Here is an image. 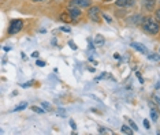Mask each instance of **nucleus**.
<instances>
[{"label":"nucleus","instance_id":"1","mask_svg":"<svg viewBox=\"0 0 160 135\" xmlns=\"http://www.w3.org/2000/svg\"><path fill=\"white\" fill-rule=\"evenodd\" d=\"M141 25H142V29L148 33V34H158V33L160 31L159 23L153 19V18H151V17L144 18L142 23H141Z\"/></svg>","mask_w":160,"mask_h":135},{"label":"nucleus","instance_id":"2","mask_svg":"<svg viewBox=\"0 0 160 135\" xmlns=\"http://www.w3.org/2000/svg\"><path fill=\"white\" fill-rule=\"evenodd\" d=\"M23 26V22L19 21V19H14L10 25V29H8V33L10 34H17L18 31H21V29Z\"/></svg>","mask_w":160,"mask_h":135},{"label":"nucleus","instance_id":"3","mask_svg":"<svg viewBox=\"0 0 160 135\" xmlns=\"http://www.w3.org/2000/svg\"><path fill=\"white\" fill-rule=\"evenodd\" d=\"M88 17L93 22H100V8L99 7H90V10L88 11Z\"/></svg>","mask_w":160,"mask_h":135},{"label":"nucleus","instance_id":"4","mask_svg":"<svg viewBox=\"0 0 160 135\" xmlns=\"http://www.w3.org/2000/svg\"><path fill=\"white\" fill-rule=\"evenodd\" d=\"M89 6H90V0H71L68 3V7H78V8L89 7Z\"/></svg>","mask_w":160,"mask_h":135},{"label":"nucleus","instance_id":"5","mask_svg":"<svg viewBox=\"0 0 160 135\" xmlns=\"http://www.w3.org/2000/svg\"><path fill=\"white\" fill-rule=\"evenodd\" d=\"M68 14H70V17L72 18L74 22H77L81 18V10L78 7H68Z\"/></svg>","mask_w":160,"mask_h":135},{"label":"nucleus","instance_id":"6","mask_svg":"<svg viewBox=\"0 0 160 135\" xmlns=\"http://www.w3.org/2000/svg\"><path fill=\"white\" fill-rule=\"evenodd\" d=\"M155 3H156V0H141V4H142V7L147 11H152V10H153Z\"/></svg>","mask_w":160,"mask_h":135},{"label":"nucleus","instance_id":"7","mask_svg":"<svg viewBox=\"0 0 160 135\" xmlns=\"http://www.w3.org/2000/svg\"><path fill=\"white\" fill-rule=\"evenodd\" d=\"M132 46L136 51H138V52H141V53H148L147 46L142 45V44H140V42H132Z\"/></svg>","mask_w":160,"mask_h":135},{"label":"nucleus","instance_id":"8","mask_svg":"<svg viewBox=\"0 0 160 135\" xmlns=\"http://www.w3.org/2000/svg\"><path fill=\"white\" fill-rule=\"evenodd\" d=\"M134 4V0H116L118 7H130Z\"/></svg>","mask_w":160,"mask_h":135},{"label":"nucleus","instance_id":"9","mask_svg":"<svg viewBox=\"0 0 160 135\" xmlns=\"http://www.w3.org/2000/svg\"><path fill=\"white\" fill-rule=\"evenodd\" d=\"M104 42H105V38L101 34H97L96 37H94V45L96 46H103Z\"/></svg>","mask_w":160,"mask_h":135},{"label":"nucleus","instance_id":"10","mask_svg":"<svg viewBox=\"0 0 160 135\" xmlns=\"http://www.w3.org/2000/svg\"><path fill=\"white\" fill-rule=\"evenodd\" d=\"M129 22L132 25H137V23H142V18L140 15H134V17H130L129 18Z\"/></svg>","mask_w":160,"mask_h":135},{"label":"nucleus","instance_id":"11","mask_svg":"<svg viewBox=\"0 0 160 135\" xmlns=\"http://www.w3.org/2000/svg\"><path fill=\"white\" fill-rule=\"evenodd\" d=\"M121 130H122V133H123V134H127V135H132V134H133V131H134L130 126H122V128H121Z\"/></svg>","mask_w":160,"mask_h":135},{"label":"nucleus","instance_id":"12","mask_svg":"<svg viewBox=\"0 0 160 135\" xmlns=\"http://www.w3.org/2000/svg\"><path fill=\"white\" fill-rule=\"evenodd\" d=\"M151 118L153 122H158V119H159V113H158V111H156L155 108H152L151 109Z\"/></svg>","mask_w":160,"mask_h":135},{"label":"nucleus","instance_id":"13","mask_svg":"<svg viewBox=\"0 0 160 135\" xmlns=\"http://www.w3.org/2000/svg\"><path fill=\"white\" fill-rule=\"evenodd\" d=\"M41 107L45 109L47 112H49V111H52V105H51L49 103H47V101H42L41 103Z\"/></svg>","mask_w":160,"mask_h":135},{"label":"nucleus","instance_id":"14","mask_svg":"<svg viewBox=\"0 0 160 135\" xmlns=\"http://www.w3.org/2000/svg\"><path fill=\"white\" fill-rule=\"evenodd\" d=\"M26 107H28V103H26V101H23V103H21L15 109H14V112H17V111H22V109H25Z\"/></svg>","mask_w":160,"mask_h":135},{"label":"nucleus","instance_id":"15","mask_svg":"<svg viewBox=\"0 0 160 135\" xmlns=\"http://www.w3.org/2000/svg\"><path fill=\"white\" fill-rule=\"evenodd\" d=\"M148 59L149 60H153V61H159L160 60V55H155V53L148 55Z\"/></svg>","mask_w":160,"mask_h":135},{"label":"nucleus","instance_id":"16","mask_svg":"<svg viewBox=\"0 0 160 135\" xmlns=\"http://www.w3.org/2000/svg\"><path fill=\"white\" fill-rule=\"evenodd\" d=\"M60 18H62V19H63L64 22H71V21H72V18L70 17V14H62Z\"/></svg>","mask_w":160,"mask_h":135},{"label":"nucleus","instance_id":"17","mask_svg":"<svg viewBox=\"0 0 160 135\" xmlns=\"http://www.w3.org/2000/svg\"><path fill=\"white\" fill-rule=\"evenodd\" d=\"M32 111L36 112V113H44V112H47L45 109H42V108H38V107H32Z\"/></svg>","mask_w":160,"mask_h":135},{"label":"nucleus","instance_id":"18","mask_svg":"<svg viewBox=\"0 0 160 135\" xmlns=\"http://www.w3.org/2000/svg\"><path fill=\"white\" fill-rule=\"evenodd\" d=\"M127 120H129V126L132 127V128H133L134 131H137V130H138V127H137V124H136V123H134L132 119H127Z\"/></svg>","mask_w":160,"mask_h":135},{"label":"nucleus","instance_id":"19","mask_svg":"<svg viewBox=\"0 0 160 135\" xmlns=\"http://www.w3.org/2000/svg\"><path fill=\"white\" fill-rule=\"evenodd\" d=\"M99 133H100V134H112L110 130H107V128H103V127H101V128L99 130Z\"/></svg>","mask_w":160,"mask_h":135},{"label":"nucleus","instance_id":"20","mask_svg":"<svg viewBox=\"0 0 160 135\" xmlns=\"http://www.w3.org/2000/svg\"><path fill=\"white\" fill-rule=\"evenodd\" d=\"M153 100H155V103L159 105V108H160V96H158V94H155L153 96Z\"/></svg>","mask_w":160,"mask_h":135},{"label":"nucleus","instance_id":"21","mask_svg":"<svg viewBox=\"0 0 160 135\" xmlns=\"http://www.w3.org/2000/svg\"><path fill=\"white\" fill-rule=\"evenodd\" d=\"M70 126H71V128H72V130H77V124H75L74 120H70Z\"/></svg>","mask_w":160,"mask_h":135},{"label":"nucleus","instance_id":"22","mask_svg":"<svg viewBox=\"0 0 160 135\" xmlns=\"http://www.w3.org/2000/svg\"><path fill=\"white\" fill-rule=\"evenodd\" d=\"M36 64H37L38 67H44V65H45V63H44V61H41V60H37V63H36Z\"/></svg>","mask_w":160,"mask_h":135},{"label":"nucleus","instance_id":"23","mask_svg":"<svg viewBox=\"0 0 160 135\" xmlns=\"http://www.w3.org/2000/svg\"><path fill=\"white\" fill-rule=\"evenodd\" d=\"M137 78H138V81H140L141 83H144V79H142V76H141L140 72H137Z\"/></svg>","mask_w":160,"mask_h":135},{"label":"nucleus","instance_id":"24","mask_svg":"<svg viewBox=\"0 0 160 135\" xmlns=\"http://www.w3.org/2000/svg\"><path fill=\"white\" fill-rule=\"evenodd\" d=\"M32 83H33V81H30V82H26V83H23V85H22V87H25V89H26V87H29V86L32 85Z\"/></svg>","mask_w":160,"mask_h":135},{"label":"nucleus","instance_id":"25","mask_svg":"<svg viewBox=\"0 0 160 135\" xmlns=\"http://www.w3.org/2000/svg\"><path fill=\"white\" fill-rule=\"evenodd\" d=\"M60 30H62V31H64V33H70V29H68V27H64V26L62 27Z\"/></svg>","mask_w":160,"mask_h":135},{"label":"nucleus","instance_id":"26","mask_svg":"<svg viewBox=\"0 0 160 135\" xmlns=\"http://www.w3.org/2000/svg\"><path fill=\"white\" fill-rule=\"evenodd\" d=\"M68 45H70V48H71V49H77V45H74V44H72L71 41L68 42Z\"/></svg>","mask_w":160,"mask_h":135},{"label":"nucleus","instance_id":"27","mask_svg":"<svg viewBox=\"0 0 160 135\" xmlns=\"http://www.w3.org/2000/svg\"><path fill=\"white\" fill-rule=\"evenodd\" d=\"M156 18H158V21H160V8L156 10Z\"/></svg>","mask_w":160,"mask_h":135},{"label":"nucleus","instance_id":"28","mask_svg":"<svg viewBox=\"0 0 160 135\" xmlns=\"http://www.w3.org/2000/svg\"><path fill=\"white\" fill-rule=\"evenodd\" d=\"M103 17H104V19H105V21H107V22H108V23H110V22H112V21H111V18H110V17H108V15H103Z\"/></svg>","mask_w":160,"mask_h":135},{"label":"nucleus","instance_id":"29","mask_svg":"<svg viewBox=\"0 0 160 135\" xmlns=\"http://www.w3.org/2000/svg\"><path fill=\"white\" fill-rule=\"evenodd\" d=\"M144 126H145V128H149V122L148 120H144Z\"/></svg>","mask_w":160,"mask_h":135},{"label":"nucleus","instance_id":"30","mask_svg":"<svg viewBox=\"0 0 160 135\" xmlns=\"http://www.w3.org/2000/svg\"><path fill=\"white\" fill-rule=\"evenodd\" d=\"M32 56H33V57H38V52H37V51H36V52L32 53Z\"/></svg>","mask_w":160,"mask_h":135},{"label":"nucleus","instance_id":"31","mask_svg":"<svg viewBox=\"0 0 160 135\" xmlns=\"http://www.w3.org/2000/svg\"><path fill=\"white\" fill-rule=\"evenodd\" d=\"M33 2H44V0H33Z\"/></svg>","mask_w":160,"mask_h":135},{"label":"nucleus","instance_id":"32","mask_svg":"<svg viewBox=\"0 0 160 135\" xmlns=\"http://www.w3.org/2000/svg\"><path fill=\"white\" fill-rule=\"evenodd\" d=\"M103 2H111V0H103Z\"/></svg>","mask_w":160,"mask_h":135},{"label":"nucleus","instance_id":"33","mask_svg":"<svg viewBox=\"0 0 160 135\" xmlns=\"http://www.w3.org/2000/svg\"><path fill=\"white\" fill-rule=\"evenodd\" d=\"M158 134H160V131H158Z\"/></svg>","mask_w":160,"mask_h":135},{"label":"nucleus","instance_id":"34","mask_svg":"<svg viewBox=\"0 0 160 135\" xmlns=\"http://www.w3.org/2000/svg\"><path fill=\"white\" fill-rule=\"evenodd\" d=\"M159 52H160V49H159Z\"/></svg>","mask_w":160,"mask_h":135}]
</instances>
